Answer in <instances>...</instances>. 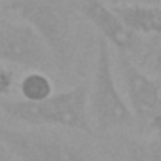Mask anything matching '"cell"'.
Listing matches in <instances>:
<instances>
[{
  "instance_id": "8992f818",
  "label": "cell",
  "mask_w": 161,
  "mask_h": 161,
  "mask_svg": "<svg viewBox=\"0 0 161 161\" xmlns=\"http://www.w3.org/2000/svg\"><path fill=\"white\" fill-rule=\"evenodd\" d=\"M0 63H12L31 72H49L53 59L42 38L25 23L0 17Z\"/></svg>"
},
{
  "instance_id": "7c38bea8",
  "label": "cell",
  "mask_w": 161,
  "mask_h": 161,
  "mask_svg": "<svg viewBox=\"0 0 161 161\" xmlns=\"http://www.w3.org/2000/svg\"><path fill=\"white\" fill-rule=\"evenodd\" d=\"M106 6H123V4H152L157 6L161 4V0H101Z\"/></svg>"
},
{
  "instance_id": "52a82bcc",
  "label": "cell",
  "mask_w": 161,
  "mask_h": 161,
  "mask_svg": "<svg viewBox=\"0 0 161 161\" xmlns=\"http://www.w3.org/2000/svg\"><path fill=\"white\" fill-rule=\"evenodd\" d=\"M76 8L99 31L101 38H104L118 51H125L131 55V49L135 47L138 38L121 25L110 6H106L101 0H76Z\"/></svg>"
},
{
  "instance_id": "8fae6325",
  "label": "cell",
  "mask_w": 161,
  "mask_h": 161,
  "mask_svg": "<svg viewBox=\"0 0 161 161\" xmlns=\"http://www.w3.org/2000/svg\"><path fill=\"white\" fill-rule=\"evenodd\" d=\"M14 70L8 68L4 63H0V97H4V95H10L12 91V86H14Z\"/></svg>"
},
{
  "instance_id": "30bf717a",
  "label": "cell",
  "mask_w": 161,
  "mask_h": 161,
  "mask_svg": "<svg viewBox=\"0 0 161 161\" xmlns=\"http://www.w3.org/2000/svg\"><path fill=\"white\" fill-rule=\"evenodd\" d=\"M129 161H161L159 138H131L127 142Z\"/></svg>"
},
{
  "instance_id": "3957f363",
  "label": "cell",
  "mask_w": 161,
  "mask_h": 161,
  "mask_svg": "<svg viewBox=\"0 0 161 161\" xmlns=\"http://www.w3.org/2000/svg\"><path fill=\"white\" fill-rule=\"evenodd\" d=\"M87 110H89V119H93L99 133L123 129L135 121L127 106V101L116 84L110 44L101 36L97 40L93 80L87 91Z\"/></svg>"
},
{
  "instance_id": "277c9868",
  "label": "cell",
  "mask_w": 161,
  "mask_h": 161,
  "mask_svg": "<svg viewBox=\"0 0 161 161\" xmlns=\"http://www.w3.org/2000/svg\"><path fill=\"white\" fill-rule=\"evenodd\" d=\"M116 64L127 93V106L135 119L144 121L161 140V84L140 66L135 64L129 53L118 51Z\"/></svg>"
},
{
  "instance_id": "5b68a950",
  "label": "cell",
  "mask_w": 161,
  "mask_h": 161,
  "mask_svg": "<svg viewBox=\"0 0 161 161\" xmlns=\"http://www.w3.org/2000/svg\"><path fill=\"white\" fill-rule=\"evenodd\" d=\"M0 142L19 161H91L78 146L40 131L0 125Z\"/></svg>"
},
{
  "instance_id": "ba28073f",
  "label": "cell",
  "mask_w": 161,
  "mask_h": 161,
  "mask_svg": "<svg viewBox=\"0 0 161 161\" xmlns=\"http://www.w3.org/2000/svg\"><path fill=\"white\" fill-rule=\"evenodd\" d=\"M121 25L135 36L161 34V6L152 4H123L110 6Z\"/></svg>"
},
{
  "instance_id": "7a4b0ae2",
  "label": "cell",
  "mask_w": 161,
  "mask_h": 161,
  "mask_svg": "<svg viewBox=\"0 0 161 161\" xmlns=\"http://www.w3.org/2000/svg\"><path fill=\"white\" fill-rule=\"evenodd\" d=\"M87 84H78L72 89L53 93L46 101H0V112L4 116L32 125V127H64L82 131L86 135L93 133V125L87 110Z\"/></svg>"
},
{
  "instance_id": "9c48e42d",
  "label": "cell",
  "mask_w": 161,
  "mask_h": 161,
  "mask_svg": "<svg viewBox=\"0 0 161 161\" xmlns=\"http://www.w3.org/2000/svg\"><path fill=\"white\" fill-rule=\"evenodd\" d=\"M19 93L29 103L46 101L53 95V82L46 72H29L19 82Z\"/></svg>"
},
{
  "instance_id": "9a60e30c",
  "label": "cell",
  "mask_w": 161,
  "mask_h": 161,
  "mask_svg": "<svg viewBox=\"0 0 161 161\" xmlns=\"http://www.w3.org/2000/svg\"><path fill=\"white\" fill-rule=\"evenodd\" d=\"M0 116H2V112H0Z\"/></svg>"
},
{
  "instance_id": "6da1fadb",
  "label": "cell",
  "mask_w": 161,
  "mask_h": 161,
  "mask_svg": "<svg viewBox=\"0 0 161 161\" xmlns=\"http://www.w3.org/2000/svg\"><path fill=\"white\" fill-rule=\"evenodd\" d=\"M4 8L17 14L46 44L55 68L66 72L76 57V36L70 0H4Z\"/></svg>"
},
{
  "instance_id": "5bb4252c",
  "label": "cell",
  "mask_w": 161,
  "mask_h": 161,
  "mask_svg": "<svg viewBox=\"0 0 161 161\" xmlns=\"http://www.w3.org/2000/svg\"><path fill=\"white\" fill-rule=\"evenodd\" d=\"M0 161H12V153L6 150V146L0 142Z\"/></svg>"
},
{
  "instance_id": "4fadbf2b",
  "label": "cell",
  "mask_w": 161,
  "mask_h": 161,
  "mask_svg": "<svg viewBox=\"0 0 161 161\" xmlns=\"http://www.w3.org/2000/svg\"><path fill=\"white\" fill-rule=\"evenodd\" d=\"M152 72L155 76H161V40H159V46L155 49V55L152 59Z\"/></svg>"
},
{
  "instance_id": "2e32d148",
  "label": "cell",
  "mask_w": 161,
  "mask_h": 161,
  "mask_svg": "<svg viewBox=\"0 0 161 161\" xmlns=\"http://www.w3.org/2000/svg\"><path fill=\"white\" fill-rule=\"evenodd\" d=\"M159 78H161V76H159Z\"/></svg>"
}]
</instances>
